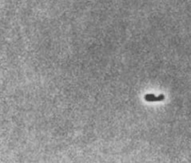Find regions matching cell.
Masks as SVG:
<instances>
[{
  "instance_id": "6da1fadb",
  "label": "cell",
  "mask_w": 191,
  "mask_h": 163,
  "mask_svg": "<svg viewBox=\"0 0 191 163\" xmlns=\"http://www.w3.org/2000/svg\"><path fill=\"white\" fill-rule=\"evenodd\" d=\"M144 98L148 102H159V101H162L164 99V96L163 95L155 96L154 94H146Z\"/></svg>"
}]
</instances>
